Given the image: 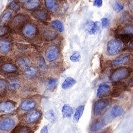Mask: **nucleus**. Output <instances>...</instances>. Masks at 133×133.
<instances>
[{
  "label": "nucleus",
  "mask_w": 133,
  "mask_h": 133,
  "mask_svg": "<svg viewBox=\"0 0 133 133\" xmlns=\"http://www.w3.org/2000/svg\"><path fill=\"white\" fill-rule=\"evenodd\" d=\"M105 124V121L104 119H100L96 121L90 127V131L92 132H96L102 130Z\"/></svg>",
  "instance_id": "nucleus-12"
},
{
  "label": "nucleus",
  "mask_w": 133,
  "mask_h": 133,
  "mask_svg": "<svg viewBox=\"0 0 133 133\" xmlns=\"http://www.w3.org/2000/svg\"><path fill=\"white\" fill-rule=\"evenodd\" d=\"M124 112V111L123 109L121 107L118 105H115L111 109L110 115L112 118H115L121 116L123 114Z\"/></svg>",
  "instance_id": "nucleus-21"
},
{
  "label": "nucleus",
  "mask_w": 133,
  "mask_h": 133,
  "mask_svg": "<svg viewBox=\"0 0 133 133\" xmlns=\"http://www.w3.org/2000/svg\"><path fill=\"white\" fill-rule=\"evenodd\" d=\"M111 88L108 85L102 84L98 88L97 91V96L102 97L108 95L110 92Z\"/></svg>",
  "instance_id": "nucleus-16"
},
{
  "label": "nucleus",
  "mask_w": 133,
  "mask_h": 133,
  "mask_svg": "<svg viewBox=\"0 0 133 133\" xmlns=\"http://www.w3.org/2000/svg\"><path fill=\"white\" fill-rule=\"evenodd\" d=\"M102 133H107L106 132H102Z\"/></svg>",
  "instance_id": "nucleus-44"
},
{
  "label": "nucleus",
  "mask_w": 133,
  "mask_h": 133,
  "mask_svg": "<svg viewBox=\"0 0 133 133\" xmlns=\"http://www.w3.org/2000/svg\"><path fill=\"white\" fill-rule=\"evenodd\" d=\"M7 84L5 81L0 79V96H3L6 92Z\"/></svg>",
  "instance_id": "nucleus-32"
},
{
  "label": "nucleus",
  "mask_w": 133,
  "mask_h": 133,
  "mask_svg": "<svg viewBox=\"0 0 133 133\" xmlns=\"http://www.w3.org/2000/svg\"><path fill=\"white\" fill-rule=\"evenodd\" d=\"M15 126L14 119L10 118H5L0 121V130L3 131H9Z\"/></svg>",
  "instance_id": "nucleus-6"
},
{
  "label": "nucleus",
  "mask_w": 133,
  "mask_h": 133,
  "mask_svg": "<svg viewBox=\"0 0 133 133\" xmlns=\"http://www.w3.org/2000/svg\"><path fill=\"white\" fill-rule=\"evenodd\" d=\"M109 104L108 99H100L96 101L94 106V114L97 117L104 112Z\"/></svg>",
  "instance_id": "nucleus-4"
},
{
  "label": "nucleus",
  "mask_w": 133,
  "mask_h": 133,
  "mask_svg": "<svg viewBox=\"0 0 133 133\" xmlns=\"http://www.w3.org/2000/svg\"><path fill=\"white\" fill-rule=\"evenodd\" d=\"M38 29L35 25L32 23L25 24L23 27L22 33L25 37L33 38L37 35Z\"/></svg>",
  "instance_id": "nucleus-3"
},
{
  "label": "nucleus",
  "mask_w": 133,
  "mask_h": 133,
  "mask_svg": "<svg viewBox=\"0 0 133 133\" xmlns=\"http://www.w3.org/2000/svg\"><path fill=\"white\" fill-rule=\"evenodd\" d=\"M46 117L48 118L49 121H50L51 122L55 121V115L53 111H49V112L46 114Z\"/></svg>",
  "instance_id": "nucleus-39"
},
{
  "label": "nucleus",
  "mask_w": 133,
  "mask_h": 133,
  "mask_svg": "<svg viewBox=\"0 0 133 133\" xmlns=\"http://www.w3.org/2000/svg\"><path fill=\"white\" fill-rule=\"evenodd\" d=\"M0 62H1V59H0Z\"/></svg>",
  "instance_id": "nucleus-45"
},
{
  "label": "nucleus",
  "mask_w": 133,
  "mask_h": 133,
  "mask_svg": "<svg viewBox=\"0 0 133 133\" xmlns=\"http://www.w3.org/2000/svg\"><path fill=\"white\" fill-rule=\"evenodd\" d=\"M109 20L107 18H103L102 19V25L103 27H106L108 25Z\"/></svg>",
  "instance_id": "nucleus-41"
},
{
  "label": "nucleus",
  "mask_w": 133,
  "mask_h": 133,
  "mask_svg": "<svg viewBox=\"0 0 133 133\" xmlns=\"http://www.w3.org/2000/svg\"><path fill=\"white\" fill-rule=\"evenodd\" d=\"M131 70L126 67H121L117 69L111 75L110 79L112 82H119L127 78L130 76Z\"/></svg>",
  "instance_id": "nucleus-1"
},
{
  "label": "nucleus",
  "mask_w": 133,
  "mask_h": 133,
  "mask_svg": "<svg viewBox=\"0 0 133 133\" xmlns=\"http://www.w3.org/2000/svg\"><path fill=\"white\" fill-rule=\"evenodd\" d=\"M75 83H76V81L74 78L69 77V78H68L65 79V81H64L63 84L62 85V87L63 89L66 90L72 87Z\"/></svg>",
  "instance_id": "nucleus-24"
},
{
  "label": "nucleus",
  "mask_w": 133,
  "mask_h": 133,
  "mask_svg": "<svg viewBox=\"0 0 133 133\" xmlns=\"http://www.w3.org/2000/svg\"><path fill=\"white\" fill-rule=\"evenodd\" d=\"M34 17L40 21H47L49 19L48 12L46 10H38L32 12Z\"/></svg>",
  "instance_id": "nucleus-9"
},
{
  "label": "nucleus",
  "mask_w": 133,
  "mask_h": 133,
  "mask_svg": "<svg viewBox=\"0 0 133 133\" xmlns=\"http://www.w3.org/2000/svg\"><path fill=\"white\" fill-rule=\"evenodd\" d=\"M43 35L45 38L48 40H54L56 37L57 34L53 30H51V29H48L44 31Z\"/></svg>",
  "instance_id": "nucleus-26"
},
{
  "label": "nucleus",
  "mask_w": 133,
  "mask_h": 133,
  "mask_svg": "<svg viewBox=\"0 0 133 133\" xmlns=\"http://www.w3.org/2000/svg\"><path fill=\"white\" fill-rule=\"evenodd\" d=\"M51 24H52L53 27H54L55 29L59 31L62 32L63 31L64 26L63 24H62V23L59 20H53L52 22H51Z\"/></svg>",
  "instance_id": "nucleus-31"
},
{
  "label": "nucleus",
  "mask_w": 133,
  "mask_h": 133,
  "mask_svg": "<svg viewBox=\"0 0 133 133\" xmlns=\"http://www.w3.org/2000/svg\"><path fill=\"white\" fill-rule=\"evenodd\" d=\"M112 7L116 12H119L120 11L123 10L124 8V5H122V4H119L118 2H115V3L114 4Z\"/></svg>",
  "instance_id": "nucleus-38"
},
{
  "label": "nucleus",
  "mask_w": 133,
  "mask_h": 133,
  "mask_svg": "<svg viewBox=\"0 0 133 133\" xmlns=\"http://www.w3.org/2000/svg\"><path fill=\"white\" fill-rule=\"evenodd\" d=\"M46 7H48L49 10H51V11H56L57 10V5L56 2L53 0H47L45 1Z\"/></svg>",
  "instance_id": "nucleus-29"
},
{
  "label": "nucleus",
  "mask_w": 133,
  "mask_h": 133,
  "mask_svg": "<svg viewBox=\"0 0 133 133\" xmlns=\"http://www.w3.org/2000/svg\"><path fill=\"white\" fill-rule=\"evenodd\" d=\"M9 27L6 25H3L0 27V37H3L6 35L9 31Z\"/></svg>",
  "instance_id": "nucleus-35"
},
{
  "label": "nucleus",
  "mask_w": 133,
  "mask_h": 133,
  "mask_svg": "<svg viewBox=\"0 0 133 133\" xmlns=\"http://www.w3.org/2000/svg\"><path fill=\"white\" fill-rule=\"evenodd\" d=\"M59 54V49L57 46L52 45L49 46L46 51V57L49 62L54 61L57 59Z\"/></svg>",
  "instance_id": "nucleus-5"
},
{
  "label": "nucleus",
  "mask_w": 133,
  "mask_h": 133,
  "mask_svg": "<svg viewBox=\"0 0 133 133\" xmlns=\"http://www.w3.org/2000/svg\"><path fill=\"white\" fill-rule=\"evenodd\" d=\"M123 48V43L119 40L113 39L108 42L107 44V51L108 54L114 56L118 54L121 50Z\"/></svg>",
  "instance_id": "nucleus-2"
},
{
  "label": "nucleus",
  "mask_w": 133,
  "mask_h": 133,
  "mask_svg": "<svg viewBox=\"0 0 133 133\" xmlns=\"http://www.w3.org/2000/svg\"><path fill=\"white\" fill-rule=\"evenodd\" d=\"M10 7L11 9L15 11H17L20 10V7H19V5L16 2H12V3H11V4H10Z\"/></svg>",
  "instance_id": "nucleus-40"
},
{
  "label": "nucleus",
  "mask_w": 133,
  "mask_h": 133,
  "mask_svg": "<svg viewBox=\"0 0 133 133\" xmlns=\"http://www.w3.org/2000/svg\"><path fill=\"white\" fill-rule=\"evenodd\" d=\"M11 49V44L10 42L7 40H0V52L1 53H8Z\"/></svg>",
  "instance_id": "nucleus-19"
},
{
  "label": "nucleus",
  "mask_w": 133,
  "mask_h": 133,
  "mask_svg": "<svg viewBox=\"0 0 133 133\" xmlns=\"http://www.w3.org/2000/svg\"><path fill=\"white\" fill-rule=\"evenodd\" d=\"M27 21V17L24 15L18 14L14 17L11 21V25L13 28L18 29Z\"/></svg>",
  "instance_id": "nucleus-8"
},
{
  "label": "nucleus",
  "mask_w": 133,
  "mask_h": 133,
  "mask_svg": "<svg viewBox=\"0 0 133 133\" xmlns=\"http://www.w3.org/2000/svg\"><path fill=\"white\" fill-rule=\"evenodd\" d=\"M38 65L39 68L42 70L46 69V64L44 58L43 57H40L38 60Z\"/></svg>",
  "instance_id": "nucleus-34"
},
{
  "label": "nucleus",
  "mask_w": 133,
  "mask_h": 133,
  "mask_svg": "<svg viewBox=\"0 0 133 133\" xmlns=\"http://www.w3.org/2000/svg\"><path fill=\"white\" fill-rule=\"evenodd\" d=\"M36 104L34 101L27 99L21 103L20 108L21 110L24 111H29L33 109L36 107Z\"/></svg>",
  "instance_id": "nucleus-13"
},
{
  "label": "nucleus",
  "mask_w": 133,
  "mask_h": 133,
  "mask_svg": "<svg viewBox=\"0 0 133 133\" xmlns=\"http://www.w3.org/2000/svg\"><path fill=\"white\" fill-rule=\"evenodd\" d=\"M11 17V12L10 11H6L3 14V16L0 19V23L4 24L10 20V18Z\"/></svg>",
  "instance_id": "nucleus-33"
},
{
  "label": "nucleus",
  "mask_w": 133,
  "mask_h": 133,
  "mask_svg": "<svg viewBox=\"0 0 133 133\" xmlns=\"http://www.w3.org/2000/svg\"><path fill=\"white\" fill-rule=\"evenodd\" d=\"M85 109V107L83 105H81L80 107H79L78 108L76 109V112L75 113L74 117V122L75 123H78V122L79 121V119L82 117V115L83 112V111H84Z\"/></svg>",
  "instance_id": "nucleus-25"
},
{
  "label": "nucleus",
  "mask_w": 133,
  "mask_h": 133,
  "mask_svg": "<svg viewBox=\"0 0 133 133\" xmlns=\"http://www.w3.org/2000/svg\"><path fill=\"white\" fill-rule=\"evenodd\" d=\"M70 61L74 62H77L80 61L81 55L78 52H75L70 57Z\"/></svg>",
  "instance_id": "nucleus-36"
},
{
  "label": "nucleus",
  "mask_w": 133,
  "mask_h": 133,
  "mask_svg": "<svg viewBox=\"0 0 133 133\" xmlns=\"http://www.w3.org/2000/svg\"><path fill=\"white\" fill-rule=\"evenodd\" d=\"M56 84H57V81L55 79H53V78L48 79L46 82V85L47 88L51 91H54L56 87Z\"/></svg>",
  "instance_id": "nucleus-27"
},
{
  "label": "nucleus",
  "mask_w": 133,
  "mask_h": 133,
  "mask_svg": "<svg viewBox=\"0 0 133 133\" xmlns=\"http://www.w3.org/2000/svg\"><path fill=\"white\" fill-rule=\"evenodd\" d=\"M38 69L36 67H29L24 70V75L27 78L31 79L37 76Z\"/></svg>",
  "instance_id": "nucleus-20"
},
{
  "label": "nucleus",
  "mask_w": 133,
  "mask_h": 133,
  "mask_svg": "<svg viewBox=\"0 0 133 133\" xmlns=\"http://www.w3.org/2000/svg\"><path fill=\"white\" fill-rule=\"evenodd\" d=\"M8 89L10 91L14 92L18 89L20 87V82L18 79L17 78H11L10 79L8 83Z\"/></svg>",
  "instance_id": "nucleus-17"
},
{
  "label": "nucleus",
  "mask_w": 133,
  "mask_h": 133,
  "mask_svg": "<svg viewBox=\"0 0 133 133\" xmlns=\"http://www.w3.org/2000/svg\"><path fill=\"white\" fill-rule=\"evenodd\" d=\"M62 114L65 117L69 118L73 114V109L68 105H65L62 108Z\"/></svg>",
  "instance_id": "nucleus-28"
},
{
  "label": "nucleus",
  "mask_w": 133,
  "mask_h": 133,
  "mask_svg": "<svg viewBox=\"0 0 133 133\" xmlns=\"http://www.w3.org/2000/svg\"><path fill=\"white\" fill-rule=\"evenodd\" d=\"M122 32L124 33V34H127L130 35L132 34V26L131 25H126L125 27L123 28V30H122Z\"/></svg>",
  "instance_id": "nucleus-37"
},
{
  "label": "nucleus",
  "mask_w": 133,
  "mask_h": 133,
  "mask_svg": "<svg viewBox=\"0 0 133 133\" xmlns=\"http://www.w3.org/2000/svg\"><path fill=\"white\" fill-rule=\"evenodd\" d=\"M16 103L11 101H6L0 102V112H8L13 109Z\"/></svg>",
  "instance_id": "nucleus-10"
},
{
  "label": "nucleus",
  "mask_w": 133,
  "mask_h": 133,
  "mask_svg": "<svg viewBox=\"0 0 133 133\" xmlns=\"http://www.w3.org/2000/svg\"><path fill=\"white\" fill-rule=\"evenodd\" d=\"M40 1L38 0H30L25 1L23 3V7L28 10H33L39 7Z\"/></svg>",
  "instance_id": "nucleus-14"
},
{
  "label": "nucleus",
  "mask_w": 133,
  "mask_h": 133,
  "mask_svg": "<svg viewBox=\"0 0 133 133\" xmlns=\"http://www.w3.org/2000/svg\"><path fill=\"white\" fill-rule=\"evenodd\" d=\"M102 4V0H95V1H94V5L95 6H96V7H101Z\"/></svg>",
  "instance_id": "nucleus-42"
},
{
  "label": "nucleus",
  "mask_w": 133,
  "mask_h": 133,
  "mask_svg": "<svg viewBox=\"0 0 133 133\" xmlns=\"http://www.w3.org/2000/svg\"><path fill=\"white\" fill-rule=\"evenodd\" d=\"M130 59L129 56L128 55H121L119 56L117 59H115L112 62V64L113 66H117L121 65H123V64L126 63L128 62Z\"/></svg>",
  "instance_id": "nucleus-18"
},
{
  "label": "nucleus",
  "mask_w": 133,
  "mask_h": 133,
  "mask_svg": "<svg viewBox=\"0 0 133 133\" xmlns=\"http://www.w3.org/2000/svg\"><path fill=\"white\" fill-rule=\"evenodd\" d=\"M11 133H33L31 129L29 127L25 125H18Z\"/></svg>",
  "instance_id": "nucleus-22"
},
{
  "label": "nucleus",
  "mask_w": 133,
  "mask_h": 133,
  "mask_svg": "<svg viewBox=\"0 0 133 133\" xmlns=\"http://www.w3.org/2000/svg\"><path fill=\"white\" fill-rule=\"evenodd\" d=\"M100 23L98 21L96 22H89L88 24L87 30L91 34H96L99 30Z\"/></svg>",
  "instance_id": "nucleus-15"
},
{
  "label": "nucleus",
  "mask_w": 133,
  "mask_h": 133,
  "mask_svg": "<svg viewBox=\"0 0 133 133\" xmlns=\"http://www.w3.org/2000/svg\"><path fill=\"white\" fill-rule=\"evenodd\" d=\"M41 114L37 110H32L25 114L24 117L25 121L29 124L35 123L39 119Z\"/></svg>",
  "instance_id": "nucleus-7"
},
{
  "label": "nucleus",
  "mask_w": 133,
  "mask_h": 133,
  "mask_svg": "<svg viewBox=\"0 0 133 133\" xmlns=\"http://www.w3.org/2000/svg\"><path fill=\"white\" fill-rule=\"evenodd\" d=\"M40 133H48V128L47 126H44L43 128H42Z\"/></svg>",
  "instance_id": "nucleus-43"
},
{
  "label": "nucleus",
  "mask_w": 133,
  "mask_h": 133,
  "mask_svg": "<svg viewBox=\"0 0 133 133\" xmlns=\"http://www.w3.org/2000/svg\"><path fill=\"white\" fill-rule=\"evenodd\" d=\"M16 63L19 68L23 70H25L30 67L31 62L26 57H20L17 59Z\"/></svg>",
  "instance_id": "nucleus-11"
},
{
  "label": "nucleus",
  "mask_w": 133,
  "mask_h": 133,
  "mask_svg": "<svg viewBox=\"0 0 133 133\" xmlns=\"http://www.w3.org/2000/svg\"><path fill=\"white\" fill-rule=\"evenodd\" d=\"M118 38H119L125 43H128L132 40V36L127 34H119L117 36Z\"/></svg>",
  "instance_id": "nucleus-30"
},
{
  "label": "nucleus",
  "mask_w": 133,
  "mask_h": 133,
  "mask_svg": "<svg viewBox=\"0 0 133 133\" xmlns=\"http://www.w3.org/2000/svg\"><path fill=\"white\" fill-rule=\"evenodd\" d=\"M1 69L5 73H14L16 72L17 69V66L12 63H5L2 66Z\"/></svg>",
  "instance_id": "nucleus-23"
}]
</instances>
